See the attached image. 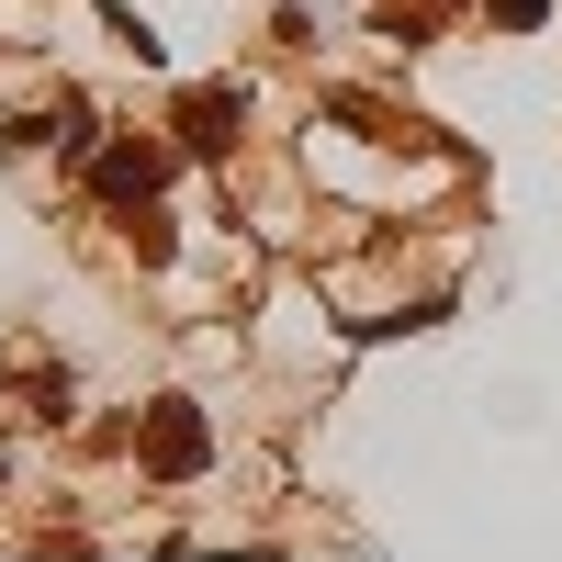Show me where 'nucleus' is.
<instances>
[{
    "label": "nucleus",
    "instance_id": "1",
    "mask_svg": "<svg viewBox=\"0 0 562 562\" xmlns=\"http://www.w3.org/2000/svg\"><path fill=\"white\" fill-rule=\"evenodd\" d=\"M135 461H147L158 484H192L203 461H214V428H203V405H192V394H158V405H147V428H135Z\"/></svg>",
    "mask_w": 562,
    "mask_h": 562
},
{
    "label": "nucleus",
    "instance_id": "2",
    "mask_svg": "<svg viewBox=\"0 0 562 562\" xmlns=\"http://www.w3.org/2000/svg\"><path fill=\"white\" fill-rule=\"evenodd\" d=\"M158 180H169V147H158V135H113V147L90 158V192H102L113 214H135V203H158Z\"/></svg>",
    "mask_w": 562,
    "mask_h": 562
},
{
    "label": "nucleus",
    "instance_id": "3",
    "mask_svg": "<svg viewBox=\"0 0 562 562\" xmlns=\"http://www.w3.org/2000/svg\"><path fill=\"white\" fill-rule=\"evenodd\" d=\"M237 124H248V90H192V102H180V158H225L237 147Z\"/></svg>",
    "mask_w": 562,
    "mask_h": 562
},
{
    "label": "nucleus",
    "instance_id": "4",
    "mask_svg": "<svg viewBox=\"0 0 562 562\" xmlns=\"http://www.w3.org/2000/svg\"><path fill=\"white\" fill-rule=\"evenodd\" d=\"M124 237H135V259L158 270V259H169V214H158V203H135V214H124Z\"/></svg>",
    "mask_w": 562,
    "mask_h": 562
},
{
    "label": "nucleus",
    "instance_id": "5",
    "mask_svg": "<svg viewBox=\"0 0 562 562\" xmlns=\"http://www.w3.org/2000/svg\"><path fill=\"white\" fill-rule=\"evenodd\" d=\"M484 12H495V23H506V34H529V23H540V12H551V0H484Z\"/></svg>",
    "mask_w": 562,
    "mask_h": 562
}]
</instances>
